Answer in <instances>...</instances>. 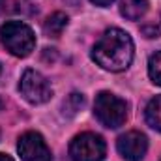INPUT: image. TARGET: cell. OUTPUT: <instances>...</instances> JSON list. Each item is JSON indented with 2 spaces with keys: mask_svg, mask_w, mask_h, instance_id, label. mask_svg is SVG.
<instances>
[{
  "mask_svg": "<svg viewBox=\"0 0 161 161\" xmlns=\"http://www.w3.org/2000/svg\"><path fill=\"white\" fill-rule=\"evenodd\" d=\"M92 58L109 71H122L133 60V41L127 32L109 28L92 49Z\"/></svg>",
  "mask_w": 161,
  "mask_h": 161,
  "instance_id": "1",
  "label": "cell"
},
{
  "mask_svg": "<svg viewBox=\"0 0 161 161\" xmlns=\"http://www.w3.org/2000/svg\"><path fill=\"white\" fill-rule=\"evenodd\" d=\"M0 38L6 49L15 56H28L36 47V36L32 28L21 21H8L2 25Z\"/></svg>",
  "mask_w": 161,
  "mask_h": 161,
  "instance_id": "2",
  "label": "cell"
},
{
  "mask_svg": "<svg viewBox=\"0 0 161 161\" xmlns=\"http://www.w3.org/2000/svg\"><path fill=\"white\" fill-rule=\"evenodd\" d=\"M94 111H96V116L97 120L101 122L105 127H120L122 124L125 122L127 116V103L116 97L114 94H109V92H101L97 97H96V103H94Z\"/></svg>",
  "mask_w": 161,
  "mask_h": 161,
  "instance_id": "3",
  "label": "cell"
},
{
  "mask_svg": "<svg viewBox=\"0 0 161 161\" xmlns=\"http://www.w3.org/2000/svg\"><path fill=\"white\" fill-rule=\"evenodd\" d=\"M73 161H101L105 158V142L96 133H80L69 144Z\"/></svg>",
  "mask_w": 161,
  "mask_h": 161,
  "instance_id": "4",
  "label": "cell"
},
{
  "mask_svg": "<svg viewBox=\"0 0 161 161\" xmlns=\"http://www.w3.org/2000/svg\"><path fill=\"white\" fill-rule=\"evenodd\" d=\"M19 90L23 94V97L34 105H40V103H45L51 99L53 96V90H51V84L47 82V79L34 71V69H26L21 77V82H19Z\"/></svg>",
  "mask_w": 161,
  "mask_h": 161,
  "instance_id": "5",
  "label": "cell"
},
{
  "mask_svg": "<svg viewBox=\"0 0 161 161\" xmlns=\"http://www.w3.org/2000/svg\"><path fill=\"white\" fill-rule=\"evenodd\" d=\"M17 150L23 161H53L49 146L45 144L43 137L36 131L25 133L17 142Z\"/></svg>",
  "mask_w": 161,
  "mask_h": 161,
  "instance_id": "6",
  "label": "cell"
},
{
  "mask_svg": "<svg viewBox=\"0 0 161 161\" xmlns=\"http://www.w3.org/2000/svg\"><path fill=\"white\" fill-rule=\"evenodd\" d=\"M116 148L120 152V156L127 161H141L144 158L146 150H148V141L142 133L139 131H129L125 135H122L116 142Z\"/></svg>",
  "mask_w": 161,
  "mask_h": 161,
  "instance_id": "7",
  "label": "cell"
},
{
  "mask_svg": "<svg viewBox=\"0 0 161 161\" xmlns=\"http://www.w3.org/2000/svg\"><path fill=\"white\" fill-rule=\"evenodd\" d=\"M146 11H148V0H122L120 4V13L129 21L141 19Z\"/></svg>",
  "mask_w": 161,
  "mask_h": 161,
  "instance_id": "8",
  "label": "cell"
},
{
  "mask_svg": "<svg viewBox=\"0 0 161 161\" xmlns=\"http://www.w3.org/2000/svg\"><path fill=\"white\" fill-rule=\"evenodd\" d=\"M66 25H68V17H66V13H60V11H56V13H53V15H51V17L45 21V25H43V30H45V34H47V36L58 38V36L64 32Z\"/></svg>",
  "mask_w": 161,
  "mask_h": 161,
  "instance_id": "9",
  "label": "cell"
},
{
  "mask_svg": "<svg viewBox=\"0 0 161 161\" xmlns=\"http://www.w3.org/2000/svg\"><path fill=\"white\" fill-rule=\"evenodd\" d=\"M146 122L150 127L161 131V96H156L154 99H150L146 107Z\"/></svg>",
  "mask_w": 161,
  "mask_h": 161,
  "instance_id": "10",
  "label": "cell"
},
{
  "mask_svg": "<svg viewBox=\"0 0 161 161\" xmlns=\"http://www.w3.org/2000/svg\"><path fill=\"white\" fill-rule=\"evenodd\" d=\"M82 107H84V97H82V94L73 92V94H69V96L66 97V101H64V114H66V116H75Z\"/></svg>",
  "mask_w": 161,
  "mask_h": 161,
  "instance_id": "11",
  "label": "cell"
},
{
  "mask_svg": "<svg viewBox=\"0 0 161 161\" xmlns=\"http://www.w3.org/2000/svg\"><path fill=\"white\" fill-rule=\"evenodd\" d=\"M148 75H150L152 82L161 86V51L152 54V58L148 62Z\"/></svg>",
  "mask_w": 161,
  "mask_h": 161,
  "instance_id": "12",
  "label": "cell"
},
{
  "mask_svg": "<svg viewBox=\"0 0 161 161\" xmlns=\"http://www.w3.org/2000/svg\"><path fill=\"white\" fill-rule=\"evenodd\" d=\"M142 34H144L146 38H158V36H159V28L154 26V25H150V26H142Z\"/></svg>",
  "mask_w": 161,
  "mask_h": 161,
  "instance_id": "13",
  "label": "cell"
},
{
  "mask_svg": "<svg viewBox=\"0 0 161 161\" xmlns=\"http://www.w3.org/2000/svg\"><path fill=\"white\" fill-rule=\"evenodd\" d=\"M92 2H94L96 6H103V8H105V6H109V4H113L114 0H92Z\"/></svg>",
  "mask_w": 161,
  "mask_h": 161,
  "instance_id": "14",
  "label": "cell"
},
{
  "mask_svg": "<svg viewBox=\"0 0 161 161\" xmlns=\"http://www.w3.org/2000/svg\"><path fill=\"white\" fill-rule=\"evenodd\" d=\"M0 161H13L9 156H6V154H0Z\"/></svg>",
  "mask_w": 161,
  "mask_h": 161,
  "instance_id": "15",
  "label": "cell"
},
{
  "mask_svg": "<svg viewBox=\"0 0 161 161\" xmlns=\"http://www.w3.org/2000/svg\"><path fill=\"white\" fill-rule=\"evenodd\" d=\"M4 4H6V0H0V11H2V8H4Z\"/></svg>",
  "mask_w": 161,
  "mask_h": 161,
  "instance_id": "16",
  "label": "cell"
},
{
  "mask_svg": "<svg viewBox=\"0 0 161 161\" xmlns=\"http://www.w3.org/2000/svg\"><path fill=\"white\" fill-rule=\"evenodd\" d=\"M2 107H4V101H2V99H0V109H2Z\"/></svg>",
  "mask_w": 161,
  "mask_h": 161,
  "instance_id": "17",
  "label": "cell"
}]
</instances>
